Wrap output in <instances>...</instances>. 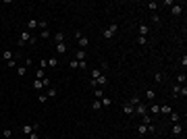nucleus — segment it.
I'll list each match as a JSON object with an SVG mask.
<instances>
[{"instance_id":"obj_41","label":"nucleus","mask_w":187,"mask_h":139,"mask_svg":"<svg viewBox=\"0 0 187 139\" xmlns=\"http://www.w3.org/2000/svg\"><path fill=\"white\" fill-rule=\"evenodd\" d=\"M46 66H48V58H42V62H40V68H44V71H46Z\"/></svg>"},{"instance_id":"obj_47","label":"nucleus","mask_w":187,"mask_h":139,"mask_svg":"<svg viewBox=\"0 0 187 139\" xmlns=\"http://www.w3.org/2000/svg\"><path fill=\"white\" fill-rule=\"evenodd\" d=\"M27 137H29V139H42V137H40L38 133H31V135H27Z\"/></svg>"},{"instance_id":"obj_36","label":"nucleus","mask_w":187,"mask_h":139,"mask_svg":"<svg viewBox=\"0 0 187 139\" xmlns=\"http://www.w3.org/2000/svg\"><path fill=\"white\" fill-rule=\"evenodd\" d=\"M142 123H144V125H152V119H150V114H144V116H142Z\"/></svg>"},{"instance_id":"obj_3","label":"nucleus","mask_w":187,"mask_h":139,"mask_svg":"<svg viewBox=\"0 0 187 139\" xmlns=\"http://www.w3.org/2000/svg\"><path fill=\"white\" fill-rule=\"evenodd\" d=\"M148 131H150V133H154V131H156V127H154V125H144V123H139V125H137V135H139V137H144Z\"/></svg>"},{"instance_id":"obj_28","label":"nucleus","mask_w":187,"mask_h":139,"mask_svg":"<svg viewBox=\"0 0 187 139\" xmlns=\"http://www.w3.org/2000/svg\"><path fill=\"white\" fill-rule=\"evenodd\" d=\"M100 108H102V104H100V100H93V102H91V110H96V112H98Z\"/></svg>"},{"instance_id":"obj_5","label":"nucleus","mask_w":187,"mask_h":139,"mask_svg":"<svg viewBox=\"0 0 187 139\" xmlns=\"http://www.w3.org/2000/svg\"><path fill=\"white\" fill-rule=\"evenodd\" d=\"M89 83H91L93 87H106V85H108V77H106V75L102 73V75H100L98 79H91Z\"/></svg>"},{"instance_id":"obj_9","label":"nucleus","mask_w":187,"mask_h":139,"mask_svg":"<svg viewBox=\"0 0 187 139\" xmlns=\"http://www.w3.org/2000/svg\"><path fill=\"white\" fill-rule=\"evenodd\" d=\"M181 13H183V6H181V4H173V6H171V15H173V17H179Z\"/></svg>"},{"instance_id":"obj_31","label":"nucleus","mask_w":187,"mask_h":139,"mask_svg":"<svg viewBox=\"0 0 187 139\" xmlns=\"http://www.w3.org/2000/svg\"><path fill=\"white\" fill-rule=\"evenodd\" d=\"M89 73H91V79H98V77L102 75V73H100V68H91Z\"/></svg>"},{"instance_id":"obj_23","label":"nucleus","mask_w":187,"mask_h":139,"mask_svg":"<svg viewBox=\"0 0 187 139\" xmlns=\"http://www.w3.org/2000/svg\"><path fill=\"white\" fill-rule=\"evenodd\" d=\"M129 104H131V106H137V104H142V100H139V96H135V94H133V96H131V100H129Z\"/></svg>"},{"instance_id":"obj_49","label":"nucleus","mask_w":187,"mask_h":139,"mask_svg":"<svg viewBox=\"0 0 187 139\" xmlns=\"http://www.w3.org/2000/svg\"><path fill=\"white\" fill-rule=\"evenodd\" d=\"M42 139H50V137H42Z\"/></svg>"},{"instance_id":"obj_46","label":"nucleus","mask_w":187,"mask_h":139,"mask_svg":"<svg viewBox=\"0 0 187 139\" xmlns=\"http://www.w3.org/2000/svg\"><path fill=\"white\" fill-rule=\"evenodd\" d=\"M152 23H160V17L158 15H152Z\"/></svg>"},{"instance_id":"obj_12","label":"nucleus","mask_w":187,"mask_h":139,"mask_svg":"<svg viewBox=\"0 0 187 139\" xmlns=\"http://www.w3.org/2000/svg\"><path fill=\"white\" fill-rule=\"evenodd\" d=\"M67 50H69V46L62 42V44H56V54H67Z\"/></svg>"},{"instance_id":"obj_38","label":"nucleus","mask_w":187,"mask_h":139,"mask_svg":"<svg viewBox=\"0 0 187 139\" xmlns=\"http://www.w3.org/2000/svg\"><path fill=\"white\" fill-rule=\"evenodd\" d=\"M46 100H48V96H46V94H40V96H38V102H40V104H44Z\"/></svg>"},{"instance_id":"obj_30","label":"nucleus","mask_w":187,"mask_h":139,"mask_svg":"<svg viewBox=\"0 0 187 139\" xmlns=\"http://www.w3.org/2000/svg\"><path fill=\"white\" fill-rule=\"evenodd\" d=\"M38 27H40V31H42V29H48V21H44V19L38 21Z\"/></svg>"},{"instance_id":"obj_6","label":"nucleus","mask_w":187,"mask_h":139,"mask_svg":"<svg viewBox=\"0 0 187 139\" xmlns=\"http://www.w3.org/2000/svg\"><path fill=\"white\" fill-rule=\"evenodd\" d=\"M38 129H40V123H33V125H23V135H31V133H38Z\"/></svg>"},{"instance_id":"obj_32","label":"nucleus","mask_w":187,"mask_h":139,"mask_svg":"<svg viewBox=\"0 0 187 139\" xmlns=\"http://www.w3.org/2000/svg\"><path fill=\"white\" fill-rule=\"evenodd\" d=\"M42 87H44V81L42 79H35L33 81V89H42Z\"/></svg>"},{"instance_id":"obj_15","label":"nucleus","mask_w":187,"mask_h":139,"mask_svg":"<svg viewBox=\"0 0 187 139\" xmlns=\"http://www.w3.org/2000/svg\"><path fill=\"white\" fill-rule=\"evenodd\" d=\"M85 56H87V52H85V50H77V52H75V60H77V62L85 60Z\"/></svg>"},{"instance_id":"obj_48","label":"nucleus","mask_w":187,"mask_h":139,"mask_svg":"<svg viewBox=\"0 0 187 139\" xmlns=\"http://www.w3.org/2000/svg\"><path fill=\"white\" fill-rule=\"evenodd\" d=\"M21 139H29V137H27V135H23V137H21Z\"/></svg>"},{"instance_id":"obj_13","label":"nucleus","mask_w":187,"mask_h":139,"mask_svg":"<svg viewBox=\"0 0 187 139\" xmlns=\"http://www.w3.org/2000/svg\"><path fill=\"white\" fill-rule=\"evenodd\" d=\"M38 29V19H31V21H27V31H35Z\"/></svg>"},{"instance_id":"obj_16","label":"nucleus","mask_w":187,"mask_h":139,"mask_svg":"<svg viewBox=\"0 0 187 139\" xmlns=\"http://www.w3.org/2000/svg\"><path fill=\"white\" fill-rule=\"evenodd\" d=\"M62 42H64V33L62 31H56L54 33V44H62Z\"/></svg>"},{"instance_id":"obj_27","label":"nucleus","mask_w":187,"mask_h":139,"mask_svg":"<svg viewBox=\"0 0 187 139\" xmlns=\"http://www.w3.org/2000/svg\"><path fill=\"white\" fill-rule=\"evenodd\" d=\"M93 96H96V100H102V98H104V89H102V87L96 89V91H93Z\"/></svg>"},{"instance_id":"obj_11","label":"nucleus","mask_w":187,"mask_h":139,"mask_svg":"<svg viewBox=\"0 0 187 139\" xmlns=\"http://www.w3.org/2000/svg\"><path fill=\"white\" fill-rule=\"evenodd\" d=\"M171 131H173V135H175V137H179V135L183 133V127H181V123H175Z\"/></svg>"},{"instance_id":"obj_34","label":"nucleus","mask_w":187,"mask_h":139,"mask_svg":"<svg viewBox=\"0 0 187 139\" xmlns=\"http://www.w3.org/2000/svg\"><path fill=\"white\" fill-rule=\"evenodd\" d=\"M40 37H42V40H48V37H50V31H48V29H42V31H40Z\"/></svg>"},{"instance_id":"obj_21","label":"nucleus","mask_w":187,"mask_h":139,"mask_svg":"<svg viewBox=\"0 0 187 139\" xmlns=\"http://www.w3.org/2000/svg\"><path fill=\"white\" fill-rule=\"evenodd\" d=\"M17 75L19 77H25L27 75V66H17Z\"/></svg>"},{"instance_id":"obj_44","label":"nucleus","mask_w":187,"mask_h":139,"mask_svg":"<svg viewBox=\"0 0 187 139\" xmlns=\"http://www.w3.org/2000/svg\"><path fill=\"white\" fill-rule=\"evenodd\" d=\"M6 64H8V68H15V66H17V58H13V60H8Z\"/></svg>"},{"instance_id":"obj_42","label":"nucleus","mask_w":187,"mask_h":139,"mask_svg":"<svg viewBox=\"0 0 187 139\" xmlns=\"http://www.w3.org/2000/svg\"><path fill=\"white\" fill-rule=\"evenodd\" d=\"M79 68H81V71H87V60H81L79 62Z\"/></svg>"},{"instance_id":"obj_14","label":"nucleus","mask_w":187,"mask_h":139,"mask_svg":"<svg viewBox=\"0 0 187 139\" xmlns=\"http://www.w3.org/2000/svg\"><path fill=\"white\" fill-rule=\"evenodd\" d=\"M148 33H150V27L146 25V23H142V25H139V35H144V37H148Z\"/></svg>"},{"instance_id":"obj_10","label":"nucleus","mask_w":187,"mask_h":139,"mask_svg":"<svg viewBox=\"0 0 187 139\" xmlns=\"http://www.w3.org/2000/svg\"><path fill=\"white\" fill-rule=\"evenodd\" d=\"M123 112L127 114V116H133V114H135V108H133V106H131V104L127 102V104L123 106Z\"/></svg>"},{"instance_id":"obj_26","label":"nucleus","mask_w":187,"mask_h":139,"mask_svg":"<svg viewBox=\"0 0 187 139\" xmlns=\"http://www.w3.org/2000/svg\"><path fill=\"white\" fill-rule=\"evenodd\" d=\"M173 112V106H160V114H171Z\"/></svg>"},{"instance_id":"obj_7","label":"nucleus","mask_w":187,"mask_h":139,"mask_svg":"<svg viewBox=\"0 0 187 139\" xmlns=\"http://www.w3.org/2000/svg\"><path fill=\"white\" fill-rule=\"evenodd\" d=\"M87 44H89V40H87L85 35L77 37V46H79V50H85V48H87Z\"/></svg>"},{"instance_id":"obj_25","label":"nucleus","mask_w":187,"mask_h":139,"mask_svg":"<svg viewBox=\"0 0 187 139\" xmlns=\"http://www.w3.org/2000/svg\"><path fill=\"white\" fill-rule=\"evenodd\" d=\"M150 112H152V114H160V106H158V104H152V102H150Z\"/></svg>"},{"instance_id":"obj_1","label":"nucleus","mask_w":187,"mask_h":139,"mask_svg":"<svg viewBox=\"0 0 187 139\" xmlns=\"http://www.w3.org/2000/svg\"><path fill=\"white\" fill-rule=\"evenodd\" d=\"M31 37H33V33H31V31L23 29V31H21V35H19V40H17V46H25V44H29V42H31Z\"/></svg>"},{"instance_id":"obj_24","label":"nucleus","mask_w":187,"mask_h":139,"mask_svg":"<svg viewBox=\"0 0 187 139\" xmlns=\"http://www.w3.org/2000/svg\"><path fill=\"white\" fill-rule=\"evenodd\" d=\"M185 81H187V77H185V73H181V75H177V85H185Z\"/></svg>"},{"instance_id":"obj_20","label":"nucleus","mask_w":187,"mask_h":139,"mask_svg":"<svg viewBox=\"0 0 187 139\" xmlns=\"http://www.w3.org/2000/svg\"><path fill=\"white\" fill-rule=\"evenodd\" d=\"M146 98H148L150 102H154V98H156V91H154V89H146Z\"/></svg>"},{"instance_id":"obj_33","label":"nucleus","mask_w":187,"mask_h":139,"mask_svg":"<svg viewBox=\"0 0 187 139\" xmlns=\"http://www.w3.org/2000/svg\"><path fill=\"white\" fill-rule=\"evenodd\" d=\"M100 104H102V108H104V106H110V104H112V100H110V98H106V96H104V98H102V100H100Z\"/></svg>"},{"instance_id":"obj_35","label":"nucleus","mask_w":187,"mask_h":139,"mask_svg":"<svg viewBox=\"0 0 187 139\" xmlns=\"http://www.w3.org/2000/svg\"><path fill=\"white\" fill-rule=\"evenodd\" d=\"M137 44H139V46H146V44H148V37H144V35H137Z\"/></svg>"},{"instance_id":"obj_2","label":"nucleus","mask_w":187,"mask_h":139,"mask_svg":"<svg viewBox=\"0 0 187 139\" xmlns=\"http://www.w3.org/2000/svg\"><path fill=\"white\" fill-rule=\"evenodd\" d=\"M116 31H119V25H116V23H110V25L102 31V37H104V40H112V35H114Z\"/></svg>"},{"instance_id":"obj_45","label":"nucleus","mask_w":187,"mask_h":139,"mask_svg":"<svg viewBox=\"0 0 187 139\" xmlns=\"http://www.w3.org/2000/svg\"><path fill=\"white\" fill-rule=\"evenodd\" d=\"M175 2H173V0H164V2H162V6H173Z\"/></svg>"},{"instance_id":"obj_8","label":"nucleus","mask_w":187,"mask_h":139,"mask_svg":"<svg viewBox=\"0 0 187 139\" xmlns=\"http://www.w3.org/2000/svg\"><path fill=\"white\" fill-rule=\"evenodd\" d=\"M135 114H139V116L148 114V106H146V104H137V108H135Z\"/></svg>"},{"instance_id":"obj_29","label":"nucleus","mask_w":187,"mask_h":139,"mask_svg":"<svg viewBox=\"0 0 187 139\" xmlns=\"http://www.w3.org/2000/svg\"><path fill=\"white\" fill-rule=\"evenodd\" d=\"M46 77V71H44V68H38V71H35V79H44Z\"/></svg>"},{"instance_id":"obj_39","label":"nucleus","mask_w":187,"mask_h":139,"mask_svg":"<svg viewBox=\"0 0 187 139\" xmlns=\"http://www.w3.org/2000/svg\"><path fill=\"white\" fill-rule=\"evenodd\" d=\"M162 79H164V77H162V73H156V75H154V81H156V83H162Z\"/></svg>"},{"instance_id":"obj_18","label":"nucleus","mask_w":187,"mask_h":139,"mask_svg":"<svg viewBox=\"0 0 187 139\" xmlns=\"http://www.w3.org/2000/svg\"><path fill=\"white\" fill-rule=\"evenodd\" d=\"M48 66H50V68H56V66H58V58H56V56H50V58H48Z\"/></svg>"},{"instance_id":"obj_43","label":"nucleus","mask_w":187,"mask_h":139,"mask_svg":"<svg viewBox=\"0 0 187 139\" xmlns=\"http://www.w3.org/2000/svg\"><path fill=\"white\" fill-rule=\"evenodd\" d=\"M69 66H71V68H79V62H77V60H75V58H73V60H71V62H69Z\"/></svg>"},{"instance_id":"obj_40","label":"nucleus","mask_w":187,"mask_h":139,"mask_svg":"<svg viewBox=\"0 0 187 139\" xmlns=\"http://www.w3.org/2000/svg\"><path fill=\"white\" fill-rule=\"evenodd\" d=\"M158 6H160V4H158V2H148V8H150V11H156V8H158Z\"/></svg>"},{"instance_id":"obj_4","label":"nucleus","mask_w":187,"mask_h":139,"mask_svg":"<svg viewBox=\"0 0 187 139\" xmlns=\"http://www.w3.org/2000/svg\"><path fill=\"white\" fill-rule=\"evenodd\" d=\"M173 96H175V98H185V96H187V87L175 83V85H173Z\"/></svg>"},{"instance_id":"obj_22","label":"nucleus","mask_w":187,"mask_h":139,"mask_svg":"<svg viewBox=\"0 0 187 139\" xmlns=\"http://www.w3.org/2000/svg\"><path fill=\"white\" fill-rule=\"evenodd\" d=\"M56 94H58V91H56L54 87H48V89H46V96H48V98H56Z\"/></svg>"},{"instance_id":"obj_37","label":"nucleus","mask_w":187,"mask_h":139,"mask_svg":"<svg viewBox=\"0 0 187 139\" xmlns=\"http://www.w3.org/2000/svg\"><path fill=\"white\" fill-rule=\"evenodd\" d=\"M2 137H4V139H11V137H13V131H11V129H4V131H2Z\"/></svg>"},{"instance_id":"obj_19","label":"nucleus","mask_w":187,"mask_h":139,"mask_svg":"<svg viewBox=\"0 0 187 139\" xmlns=\"http://www.w3.org/2000/svg\"><path fill=\"white\" fill-rule=\"evenodd\" d=\"M169 116H171V123H173V125H175V123H179V121H181V116H179V112H175V110H173V112H171V114H169Z\"/></svg>"},{"instance_id":"obj_17","label":"nucleus","mask_w":187,"mask_h":139,"mask_svg":"<svg viewBox=\"0 0 187 139\" xmlns=\"http://www.w3.org/2000/svg\"><path fill=\"white\" fill-rule=\"evenodd\" d=\"M0 56H2V58H4V60H6V62H8V60H13V58H15V54H13V52H11V50H4V52H2V54H0Z\"/></svg>"}]
</instances>
